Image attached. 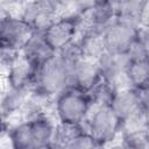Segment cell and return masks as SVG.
I'll return each instance as SVG.
<instances>
[{"instance_id":"cell-1","label":"cell","mask_w":149,"mask_h":149,"mask_svg":"<svg viewBox=\"0 0 149 149\" xmlns=\"http://www.w3.org/2000/svg\"><path fill=\"white\" fill-rule=\"evenodd\" d=\"M79 56L80 52L76 41L68 48L52 55L38 66L31 92L51 102L61 91L70 85L72 65Z\"/></svg>"},{"instance_id":"cell-2","label":"cell","mask_w":149,"mask_h":149,"mask_svg":"<svg viewBox=\"0 0 149 149\" xmlns=\"http://www.w3.org/2000/svg\"><path fill=\"white\" fill-rule=\"evenodd\" d=\"M57 121L47 111L34 113L7 130L10 146L15 149L51 148Z\"/></svg>"},{"instance_id":"cell-3","label":"cell","mask_w":149,"mask_h":149,"mask_svg":"<svg viewBox=\"0 0 149 149\" xmlns=\"http://www.w3.org/2000/svg\"><path fill=\"white\" fill-rule=\"evenodd\" d=\"M54 118L58 123L80 126L86 121L94 99L91 93L69 85L52 100Z\"/></svg>"},{"instance_id":"cell-4","label":"cell","mask_w":149,"mask_h":149,"mask_svg":"<svg viewBox=\"0 0 149 149\" xmlns=\"http://www.w3.org/2000/svg\"><path fill=\"white\" fill-rule=\"evenodd\" d=\"M107 104L118 115L123 126H147L148 90H135L122 86L112 90Z\"/></svg>"},{"instance_id":"cell-5","label":"cell","mask_w":149,"mask_h":149,"mask_svg":"<svg viewBox=\"0 0 149 149\" xmlns=\"http://www.w3.org/2000/svg\"><path fill=\"white\" fill-rule=\"evenodd\" d=\"M84 127L99 147H105L119 139L122 122L107 102H97L84 122Z\"/></svg>"},{"instance_id":"cell-6","label":"cell","mask_w":149,"mask_h":149,"mask_svg":"<svg viewBox=\"0 0 149 149\" xmlns=\"http://www.w3.org/2000/svg\"><path fill=\"white\" fill-rule=\"evenodd\" d=\"M83 27V16L80 14L69 12L52 19L45 27L41 29L42 36L50 48L58 52L77 40Z\"/></svg>"},{"instance_id":"cell-7","label":"cell","mask_w":149,"mask_h":149,"mask_svg":"<svg viewBox=\"0 0 149 149\" xmlns=\"http://www.w3.org/2000/svg\"><path fill=\"white\" fill-rule=\"evenodd\" d=\"M35 29L20 15L6 14L0 17V54L14 56Z\"/></svg>"},{"instance_id":"cell-8","label":"cell","mask_w":149,"mask_h":149,"mask_svg":"<svg viewBox=\"0 0 149 149\" xmlns=\"http://www.w3.org/2000/svg\"><path fill=\"white\" fill-rule=\"evenodd\" d=\"M143 27L120 17L115 19L100 35L104 50L112 54L128 55Z\"/></svg>"},{"instance_id":"cell-9","label":"cell","mask_w":149,"mask_h":149,"mask_svg":"<svg viewBox=\"0 0 149 149\" xmlns=\"http://www.w3.org/2000/svg\"><path fill=\"white\" fill-rule=\"evenodd\" d=\"M102 83L104 81L97 59L79 56L74 61L71 70V86L78 87L92 94Z\"/></svg>"},{"instance_id":"cell-10","label":"cell","mask_w":149,"mask_h":149,"mask_svg":"<svg viewBox=\"0 0 149 149\" xmlns=\"http://www.w3.org/2000/svg\"><path fill=\"white\" fill-rule=\"evenodd\" d=\"M37 68L23 58L20 54L15 55L8 63L5 71V81L8 88L31 91Z\"/></svg>"},{"instance_id":"cell-11","label":"cell","mask_w":149,"mask_h":149,"mask_svg":"<svg viewBox=\"0 0 149 149\" xmlns=\"http://www.w3.org/2000/svg\"><path fill=\"white\" fill-rule=\"evenodd\" d=\"M118 19L116 0H98L94 6L83 15V31L101 35L104 29Z\"/></svg>"},{"instance_id":"cell-12","label":"cell","mask_w":149,"mask_h":149,"mask_svg":"<svg viewBox=\"0 0 149 149\" xmlns=\"http://www.w3.org/2000/svg\"><path fill=\"white\" fill-rule=\"evenodd\" d=\"M97 61L104 84L112 90L127 86L125 83V71L129 61L128 55L104 51Z\"/></svg>"},{"instance_id":"cell-13","label":"cell","mask_w":149,"mask_h":149,"mask_svg":"<svg viewBox=\"0 0 149 149\" xmlns=\"http://www.w3.org/2000/svg\"><path fill=\"white\" fill-rule=\"evenodd\" d=\"M19 54L38 69V66H41L56 52L47 43L41 30H35L23 44Z\"/></svg>"},{"instance_id":"cell-14","label":"cell","mask_w":149,"mask_h":149,"mask_svg":"<svg viewBox=\"0 0 149 149\" xmlns=\"http://www.w3.org/2000/svg\"><path fill=\"white\" fill-rule=\"evenodd\" d=\"M125 83L135 90H148L149 62L148 58H129L125 71Z\"/></svg>"},{"instance_id":"cell-15","label":"cell","mask_w":149,"mask_h":149,"mask_svg":"<svg viewBox=\"0 0 149 149\" xmlns=\"http://www.w3.org/2000/svg\"><path fill=\"white\" fill-rule=\"evenodd\" d=\"M148 0H116L118 17L143 26Z\"/></svg>"},{"instance_id":"cell-16","label":"cell","mask_w":149,"mask_h":149,"mask_svg":"<svg viewBox=\"0 0 149 149\" xmlns=\"http://www.w3.org/2000/svg\"><path fill=\"white\" fill-rule=\"evenodd\" d=\"M119 139L122 141V146L133 149H143L149 146V137L147 126L130 125L123 126Z\"/></svg>"},{"instance_id":"cell-17","label":"cell","mask_w":149,"mask_h":149,"mask_svg":"<svg viewBox=\"0 0 149 149\" xmlns=\"http://www.w3.org/2000/svg\"><path fill=\"white\" fill-rule=\"evenodd\" d=\"M99 144L93 139V136L85 129L84 126L79 128V130L71 139L69 147L70 149H85V148H98Z\"/></svg>"},{"instance_id":"cell-18","label":"cell","mask_w":149,"mask_h":149,"mask_svg":"<svg viewBox=\"0 0 149 149\" xmlns=\"http://www.w3.org/2000/svg\"><path fill=\"white\" fill-rule=\"evenodd\" d=\"M98 0H72L71 8H73V13L80 14L81 16L87 13Z\"/></svg>"},{"instance_id":"cell-19","label":"cell","mask_w":149,"mask_h":149,"mask_svg":"<svg viewBox=\"0 0 149 149\" xmlns=\"http://www.w3.org/2000/svg\"><path fill=\"white\" fill-rule=\"evenodd\" d=\"M7 118L8 115L3 112V109L0 107V139L7 134V130H8V121H7Z\"/></svg>"}]
</instances>
